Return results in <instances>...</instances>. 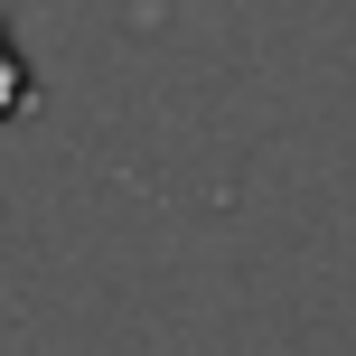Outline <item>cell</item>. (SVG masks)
Masks as SVG:
<instances>
[{"label":"cell","mask_w":356,"mask_h":356,"mask_svg":"<svg viewBox=\"0 0 356 356\" xmlns=\"http://www.w3.org/2000/svg\"><path fill=\"white\" fill-rule=\"evenodd\" d=\"M38 104V85H29V56H19V38L0 29V122H10V113H29Z\"/></svg>","instance_id":"cell-1"}]
</instances>
